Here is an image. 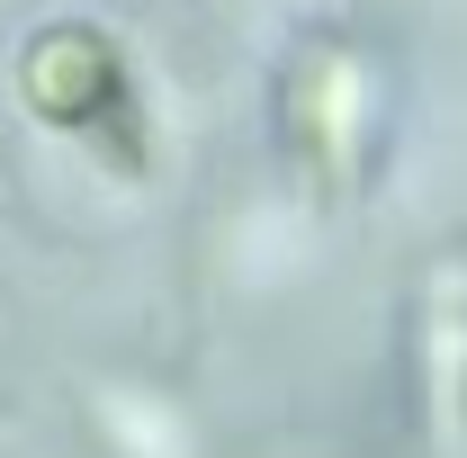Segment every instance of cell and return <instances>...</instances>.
<instances>
[{
	"instance_id": "6da1fadb",
	"label": "cell",
	"mask_w": 467,
	"mask_h": 458,
	"mask_svg": "<svg viewBox=\"0 0 467 458\" xmlns=\"http://www.w3.org/2000/svg\"><path fill=\"white\" fill-rule=\"evenodd\" d=\"M279 144L324 198H359L387 153V72L350 27H315L279 72Z\"/></svg>"
},
{
	"instance_id": "3957f363",
	"label": "cell",
	"mask_w": 467,
	"mask_h": 458,
	"mask_svg": "<svg viewBox=\"0 0 467 458\" xmlns=\"http://www.w3.org/2000/svg\"><path fill=\"white\" fill-rule=\"evenodd\" d=\"M405 369L431 450L467 441V252H441L405 306Z\"/></svg>"
},
{
	"instance_id": "277c9868",
	"label": "cell",
	"mask_w": 467,
	"mask_h": 458,
	"mask_svg": "<svg viewBox=\"0 0 467 458\" xmlns=\"http://www.w3.org/2000/svg\"><path fill=\"white\" fill-rule=\"evenodd\" d=\"M0 458H9V413H0Z\"/></svg>"
},
{
	"instance_id": "7a4b0ae2",
	"label": "cell",
	"mask_w": 467,
	"mask_h": 458,
	"mask_svg": "<svg viewBox=\"0 0 467 458\" xmlns=\"http://www.w3.org/2000/svg\"><path fill=\"white\" fill-rule=\"evenodd\" d=\"M18 99L27 117H46L55 135L90 144L109 172L153 180V126H144V90H135V63L109 27L90 18H55L18 46Z\"/></svg>"
}]
</instances>
